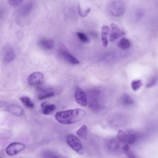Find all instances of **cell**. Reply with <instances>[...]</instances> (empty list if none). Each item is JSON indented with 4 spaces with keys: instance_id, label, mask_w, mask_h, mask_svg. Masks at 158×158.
Segmentation results:
<instances>
[{
    "instance_id": "4fadbf2b",
    "label": "cell",
    "mask_w": 158,
    "mask_h": 158,
    "mask_svg": "<svg viewBox=\"0 0 158 158\" xmlns=\"http://www.w3.org/2000/svg\"><path fill=\"white\" fill-rule=\"evenodd\" d=\"M53 90L51 88L40 90V93L38 96V99L42 100L53 96H54V93Z\"/></svg>"
},
{
    "instance_id": "f546056e",
    "label": "cell",
    "mask_w": 158,
    "mask_h": 158,
    "mask_svg": "<svg viewBox=\"0 0 158 158\" xmlns=\"http://www.w3.org/2000/svg\"><path fill=\"white\" fill-rule=\"evenodd\" d=\"M51 158H65L62 156H55L52 157Z\"/></svg>"
},
{
    "instance_id": "8992f818",
    "label": "cell",
    "mask_w": 158,
    "mask_h": 158,
    "mask_svg": "<svg viewBox=\"0 0 158 158\" xmlns=\"http://www.w3.org/2000/svg\"><path fill=\"white\" fill-rule=\"evenodd\" d=\"M44 75L42 73L36 72L33 73L30 75L28 79V82L31 86H37L41 84L43 82Z\"/></svg>"
},
{
    "instance_id": "44dd1931",
    "label": "cell",
    "mask_w": 158,
    "mask_h": 158,
    "mask_svg": "<svg viewBox=\"0 0 158 158\" xmlns=\"http://www.w3.org/2000/svg\"><path fill=\"white\" fill-rule=\"evenodd\" d=\"M142 85V83L141 80H136L132 82L131 87L134 91H136L138 90Z\"/></svg>"
},
{
    "instance_id": "d4e9b609",
    "label": "cell",
    "mask_w": 158,
    "mask_h": 158,
    "mask_svg": "<svg viewBox=\"0 0 158 158\" xmlns=\"http://www.w3.org/2000/svg\"><path fill=\"white\" fill-rule=\"evenodd\" d=\"M129 139H128V143L132 144L134 143L136 141V136L134 134H129Z\"/></svg>"
},
{
    "instance_id": "cb8c5ba5",
    "label": "cell",
    "mask_w": 158,
    "mask_h": 158,
    "mask_svg": "<svg viewBox=\"0 0 158 158\" xmlns=\"http://www.w3.org/2000/svg\"><path fill=\"white\" fill-rule=\"evenodd\" d=\"M77 36L80 40L82 42L86 43L89 41L88 37L84 33H82L78 32L77 33Z\"/></svg>"
},
{
    "instance_id": "7a4b0ae2",
    "label": "cell",
    "mask_w": 158,
    "mask_h": 158,
    "mask_svg": "<svg viewBox=\"0 0 158 158\" xmlns=\"http://www.w3.org/2000/svg\"><path fill=\"white\" fill-rule=\"evenodd\" d=\"M66 142L79 155L83 153V147L80 140L76 136L72 135L68 136Z\"/></svg>"
},
{
    "instance_id": "f1b7e54d",
    "label": "cell",
    "mask_w": 158,
    "mask_h": 158,
    "mask_svg": "<svg viewBox=\"0 0 158 158\" xmlns=\"http://www.w3.org/2000/svg\"><path fill=\"white\" fill-rule=\"evenodd\" d=\"M123 150L124 151H127L130 150L129 147L127 144H126L124 145L123 147Z\"/></svg>"
},
{
    "instance_id": "e0dca14e",
    "label": "cell",
    "mask_w": 158,
    "mask_h": 158,
    "mask_svg": "<svg viewBox=\"0 0 158 158\" xmlns=\"http://www.w3.org/2000/svg\"><path fill=\"white\" fill-rule=\"evenodd\" d=\"M129 137V135L123 131L119 130L118 131L117 138L119 142L124 143H127Z\"/></svg>"
},
{
    "instance_id": "5bb4252c",
    "label": "cell",
    "mask_w": 158,
    "mask_h": 158,
    "mask_svg": "<svg viewBox=\"0 0 158 158\" xmlns=\"http://www.w3.org/2000/svg\"><path fill=\"white\" fill-rule=\"evenodd\" d=\"M39 43L43 48L47 50H52L54 47V41L51 39L44 38L40 40Z\"/></svg>"
},
{
    "instance_id": "5b68a950",
    "label": "cell",
    "mask_w": 158,
    "mask_h": 158,
    "mask_svg": "<svg viewBox=\"0 0 158 158\" xmlns=\"http://www.w3.org/2000/svg\"><path fill=\"white\" fill-rule=\"evenodd\" d=\"M25 145L19 142H13L9 144L6 149L7 154L10 156L14 155L25 148Z\"/></svg>"
},
{
    "instance_id": "7c38bea8",
    "label": "cell",
    "mask_w": 158,
    "mask_h": 158,
    "mask_svg": "<svg viewBox=\"0 0 158 158\" xmlns=\"http://www.w3.org/2000/svg\"><path fill=\"white\" fill-rule=\"evenodd\" d=\"M109 30L108 27L106 25L103 26L102 28V45L104 47H106L108 45L107 36L109 32Z\"/></svg>"
},
{
    "instance_id": "9a60e30c",
    "label": "cell",
    "mask_w": 158,
    "mask_h": 158,
    "mask_svg": "<svg viewBox=\"0 0 158 158\" xmlns=\"http://www.w3.org/2000/svg\"><path fill=\"white\" fill-rule=\"evenodd\" d=\"M117 45L122 49L126 50L130 47L131 43L129 40L126 38H123L117 43Z\"/></svg>"
},
{
    "instance_id": "7402d4cb",
    "label": "cell",
    "mask_w": 158,
    "mask_h": 158,
    "mask_svg": "<svg viewBox=\"0 0 158 158\" xmlns=\"http://www.w3.org/2000/svg\"><path fill=\"white\" fill-rule=\"evenodd\" d=\"M78 10L79 15L82 17H85L87 16L91 11L90 8H87L86 10L82 12L79 4L78 6Z\"/></svg>"
},
{
    "instance_id": "ba28073f",
    "label": "cell",
    "mask_w": 158,
    "mask_h": 158,
    "mask_svg": "<svg viewBox=\"0 0 158 158\" xmlns=\"http://www.w3.org/2000/svg\"><path fill=\"white\" fill-rule=\"evenodd\" d=\"M16 57L14 50L11 46L7 45L3 50V60L6 63H9L14 60Z\"/></svg>"
},
{
    "instance_id": "9c48e42d",
    "label": "cell",
    "mask_w": 158,
    "mask_h": 158,
    "mask_svg": "<svg viewBox=\"0 0 158 158\" xmlns=\"http://www.w3.org/2000/svg\"><path fill=\"white\" fill-rule=\"evenodd\" d=\"M111 31L109 36L110 41H113L124 35L122 31L116 24L112 23L111 24Z\"/></svg>"
},
{
    "instance_id": "52a82bcc",
    "label": "cell",
    "mask_w": 158,
    "mask_h": 158,
    "mask_svg": "<svg viewBox=\"0 0 158 158\" xmlns=\"http://www.w3.org/2000/svg\"><path fill=\"white\" fill-rule=\"evenodd\" d=\"M75 98L76 101L81 106H85L87 105V95L82 88L80 87L77 88L75 93Z\"/></svg>"
},
{
    "instance_id": "d6986e66",
    "label": "cell",
    "mask_w": 158,
    "mask_h": 158,
    "mask_svg": "<svg viewBox=\"0 0 158 158\" xmlns=\"http://www.w3.org/2000/svg\"><path fill=\"white\" fill-rule=\"evenodd\" d=\"M87 127L86 125H83L80 129L77 131L76 134L79 138H84L87 136Z\"/></svg>"
},
{
    "instance_id": "8fae6325",
    "label": "cell",
    "mask_w": 158,
    "mask_h": 158,
    "mask_svg": "<svg viewBox=\"0 0 158 158\" xmlns=\"http://www.w3.org/2000/svg\"><path fill=\"white\" fill-rule=\"evenodd\" d=\"M43 114L48 115L52 113L56 108V106L53 104H49L47 102H43L41 104Z\"/></svg>"
},
{
    "instance_id": "3957f363",
    "label": "cell",
    "mask_w": 158,
    "mask_h": 158,
    "mask_svg": "<svg viewBox=\"0 0 158 158\" xmlns=\"http://www.w3.org/2000/svg\"><path fill=\"white\" fill-rule=\"evenodd\" d=\"M58 52L59 54L68 62L72 64H78L79 63L77 59L68 52L66 47L63 44L59 45Z\"/></svg>"
},
{
    "instance_id": "30bf717a",
    "label": "cell",
    "mask_w": 158,
    "mask_h": 158,
    "mask_svg": "<svg viewBox=\"0 0 158 158\" xmlns=\"http://www.w3.org/2000/svg\"><path fill=\"white\" fill-rule=\"evenodd\" d=\"M7 109L8 112L16 116L20 117L22 116L24 113L23 109L16 105H10L7 106Z\"/></svg>"
},
{
    "instance_id": "277c9868",
    "label": "cell",
    "mask_w": 158,
    "mask_h": 158,
    "mask_svg": "<svg viewBox=\"0 0 158 158\" xmlns=\"http://www.w3.org/2000/svg\"><path fill=\"white\" fill-rule=\"evenodd\" d=\"M109 10L113 16L118 17L123 14L125 11V7L120 1H114L110 4Z\"/></svg>"
},
{
    "instance_id": "ffe728a7",
    "label": "cell",
    "mask_w": 158,
    "mask_h": 158,
    "mask_svg": "<svg viewBox=\"0 0 158 158\" xmlns=\"http://www.w3.org/2000/svg\"><path fill=\"white\" fill-rule=\"evenodd\" d=\"M33 6V4L31 3H28L24 5L21 10V14L25 15L28 14L31 10Z\"/></svg>"
},
{
    "instance_id": "ac0fdd59",
    "label": "cell",
    "mask_w": 158,
    "mask_h": 158,
    "mask_svg": "<svg viewBox=\"0 0 158 158\" xmlns=\"http://www.w3.org/2000/svg\"><path fill=\"white\" fill-rule=\"evenodd\" d=\"M20 100L24 105L28 108H33L35 106L33 102L29 98L26 96H23L20 98Z\"/></svg>"
},
{
    "instance_id": "83f0119b",
    "label": "cell",
    "mask_w": 158,
    "mask_h": 158,
    "mask_svg": "<svg viewBox=\"0 0 158 158\" xmlns=\"http://www.w3.org/2000/svg\"><path fill=\"white\" fill-rule=\"evenodd\" d=\"M125 152L128 158H136L133 153L130 150Z\"/></svg>"
},
{
    "instance_id": "2e32d148",
    "label": "cell",
    "mask_w": 158,
    "mask_h": 158,
    "mask_svg": "<svg viewBox=\"0 0 158 158\" xmlns=\"http://www.w3.org/2000/svg\"><path fill=\"white\" fill-rule=\"evenodd\" d=\"M118 140L116 139H113L109 141L107 146L109 150L115 151L118 150L120 145Z\"/></svg>"
},
{
    "instance_id": "603a6c76",
    "label": "cell",
    "mask_w": 158,
    "mask_h": 158,
    "mask_svg": "<svg viewBox=\"0 0 158 158\" xmlns=\"http://www.w3.org/2000/svg\"><path fill=\"white\" fill-rule=\"evenodd\" d=\"M123 103L126 105H130L133 103V100L128 95H124L122 99Z\"/></svg>"
},
{
    "instance_id": "6da1fadb",
    "label": "cell",
    "mask_w": 158,
    "mask_h": 158,
    "mask_svg": "<svg viewBox=\"0 0 158 158\" xmlns=\"http://www.w3.org/2000/svg\"><path fill=\"white\" fill-rule=\"evenodd\" d=\"M85 114L86 111L83 109L76 108L58 112L55 115V118L60 123L69 125L82 120Z\"/></svg>"
},
{
    "instance_id": "4316f807",
    "label": "cell",
    "mask_w": 158,
    "mask_h": 158,
    "mask_svg": "<svg viewBox=\"0 0 158 158\" xmlns=\"http://www.w3.org/2000/svg\"><path fill=\"white\" fill-rule=\"evenodd\" d=\"M23 2V1H21V0H16V1L10 0L9 1V3L10 5L13 6L18 5Z\"/></svg>"
},
{
    "instance_id": "484cf974",
    "label": "cell",
    "mask_w": 158,
    "mask_h": 158,
    "mask_svg": "<svg viewBox=\"0 0 158 158\" xmlns=\"http://www.w3.org/2000/svg\"><path fill=\"white\" fill-rule=\"evenodd\" d=\"M156 78H153L151 79L149 81L147 84V87H151L155 85L156 83Z\"/></svg>"
}]
</instances>
